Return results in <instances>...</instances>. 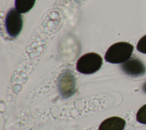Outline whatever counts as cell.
Returning <instances> with one entry per match:
<instances>
[{"label": "cell", "mask_w": 146, "mask_h": 130, "mask_svg": "<svg viewBox=\"0 0 146 130\" xmlns=\"http://www.w3.org/2000/svg\"><path fill=\"white\" fill-rule=\"evenodd\" d=\"M35 1L36 0H15V9L21 14L26 13L33 8Z\"/></svg>", "instance_id": "cell-7"}, {"label": "cell", "mask_w": 146, "mask_h": 130, "mask_svg": "<svg viewBox=\"0 0 146 130\" xmlns=\"http://www.w3.org/2000/svg\"><path fill=\"white\" fill-rule=\"evenodd\" d=\"M60 90L62 91V94H65L66 92L70 93L75 88V80L72 75L69 72H65L63 74L59 82Z\"/></svg>", "instance_id": "cell-6"}, {"label": "cell", "mask_w": 146, "mask_h": 130, "mask_svg": "<svg viewBox=\"0 0 146 130\" xmlns=\"http://www.w3.org/2000/svg\"><path fill=\"white\" fill-rule=\"evenodd\" d=\"M136 48L140 52L146 54V35L141 38L139 40Z\"/></svg>", "instance_id": "cell-9"}, {"label": "cell", "mask_w": 146, "mask_h": 130, "mask_svg": "<svg viewBox=\"0 0 146 130\" xmlns=\"http://www.w3.org/2000/svg\"><path fill=\"white\" fill-rule=\"evenodd\" d=\"M5 27L7 32L11 38L17 37L23 27L22 17L16 9L11 8L7 13L5 18Z\"/></svg>", "instance_id": "cell-3"}, {"label": "cell", "mask_w": 146, "mask_h": 130, "mask_svg": "<svg viewBox=\"0 0 146 130\" xmlns=\"http://www.w3.org/2000/svg\"><path fill=\"white\" fill-rule=\"evenodd\" d=\"M103 60L101 56L95 52H89L82 56L76 63V70L84 74H91L101 67Z\"/></svg>", "instance_id": "cell-2"}, {"label": "cell", "mask_w": 146, "mask_h": 130, "mask_svg": "<svg viewBox=\"0 0 146 130\" xmlns=\"http://www.w3.org/2000/svg\"><path fill=\"white\" fill-rule=\"evenodd\" d=\"M136 120L141 124H146V104L142 106L137 111Z\"/></svg>", "instance_id": "cell-8"}, {"label": "cell", "mask_w": 146, "mask_h": 130, "mask_svg": "<svg viewBox=\"0 0 146 130\" xmlns=\"http://www.w3.org/2000/svg\"><path fill=\"white\" fill-rule=\"evenodd\" d=\"M125 121L119 117L113 116L104 120L99 125L98 130H123Z\"/></svg>", "instance_id": "cell-5"}, {"label": "cell", "mask_w": 146, "mask_h": 130, "mask_svg": "<svg viewBox=\"0 0 146 130\" xmlns=\"http://www.w3.org/2000/svg\"><path fill=\"white\" fill-rule=\"evenodd\" d=\"M120 67L125 74L131 76H141L146 71V68L143 62L136 58L129 59L123 63Z\"/></svg>", "instance_id": "cell-4"}, {"label": "cell", "mask_w": 146, "mask_h": 130, "mask_svg": "<svg viewBox=\"0 0 146 130\" xmlns=\"http://www.w3.org/2000/svg\"><path fill=\"white\" fill-rule=\"evenodd\" d=\"M133 51V46L125 42L114 43L107 50L104 58L110 63L118 64L128 60Z\"/></svg>", "instance_id": "cell-1"}, {"label": "cell", "mask_w": 146, "mask_h": 130, "mask_svg": "<svg viewBox=\"0 0 146 130\" xmlns=\"http://www.w3.org/2000/svg\"><path fill=\"white\" fill-rule=\"evenodd\" d=\"M142 88H143V91L146 94V82H145L144 83V84L143 85Z\"/></svg>", "instance_id": "cell-10"}]
</instances>
